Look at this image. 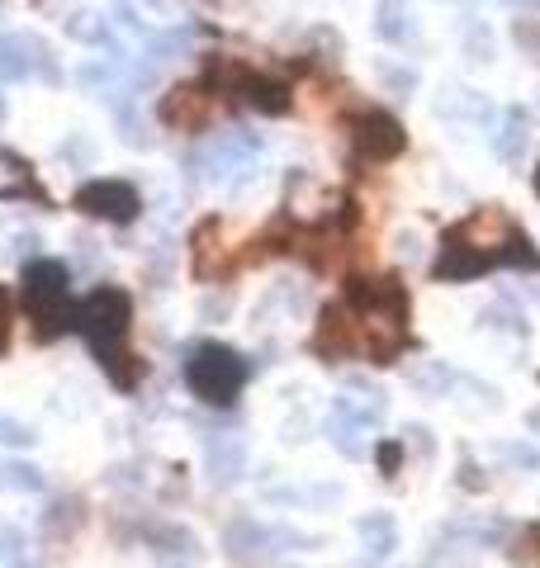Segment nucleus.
<instances>
[{
    "label": "nucleus",
    "instance_id": "nucleus-10",
    "mask_svg": "<svg viewBox=\"0 0 540 568\" xmlns=\"http://www.w3.org/2000/svg\"><path fill=\"white\" fill-rule=\"evenodd\" d=\"M436 114H446V119L494 124V105H488L484 95H475V91H442V99H436Z\"/></svg>",
    "mask_w": 540,
    "mask_h": 568
},
{
    "label": "nucleus",
    "instance_id": "nucleus-4",
    "mask_svg": "<svg viewBox=\"0 0 540 568\" xmlns=\"http://www.w3.org/2000/svg\"><path fill=\"white\" fill-rule=\"evenodd\" d=\"M185 379H190V389L205 398V403H232L242 389V379H247V365L232 356L228 346H199L190 365H185Z\"/></svg>",
    "mask_w": 540,
    "mask_h": 568
},
{
    "label": "nucleus",
    "instance_id": "nucleus-21",
    "mask_svg": "<svg viewBox=\"0 0 540 568\" xmlns=\"http://www.w3.org/2000/svg\"><path fill=\"white\" fill-rule=\"evenodd\" d=\"M417 252H422L417 232H403V238H398V256H408V261H417Z\"/></svg>",
    "mask_w": 540,
    "mask_h": 568
},
{
    "label": "nucleus",
    "instance_id": "nucleus-1",
    "mask_svg": "<svg viewBox=\"0 0 540 568\" xmlns=\"http://www.w3.org/2000/svg\"><path fill=\"white\" fill-rule=\"evenodd\" d=\"M488 265H527V271H540V256L531 252V242L512 228V219L498 204L469 213L460 228L446 232L436 280H469L488 271Z\"/></svg>",
    "mask_w": 540,
    "mask_h": 568
},
{
    "label": "nucleus",
    "instance_id": "nucleus-2",
    "mask_svg": "<svg viewBox=\"0 0 540 568\" xmlns=\"http://www.w3.org/2000/svg\"><path fill=\"white\" fill-rule=\"evenodd\" d=\"M128 317H133V304H128L124 290H95L86 304L76 308V327L86 332V341L100 350V365H105L110 375H120V360H128L120 350Z\"/></svg>",
    "mask_w": 540,
    "mask_h": 568
},
{
    "label": "nucleus",
    "instance_id": "nucleus-15",
    "mask_svg": "<svg viewBox=\"0 0 540 568\" xmlns=\"http://www.w3.org/2000/svg\"><path fill=\"white\" fill-rule=\"evenodd\" d=\"M238 474H242V445H238V441H228L224 450L214 445V478H218V483H232Z\"/></svg>",
    "mask_w": 540,
    "mask_h": 568
},
{
    "label": "nucleus",
    "instance_id": "nucleus-7",
    "mask_svg": "<svg viewBox=\"0 0 540 568\" xmlns=\"http://www.w3.org/2000/svg\"><path fill=\"white\" fill-rule=\"evenodd\" d=\"M33 66H43V72L58 76V66L48 62V48H43L39 39H29V33L0 39V81H24Z\"/></svg>",
    "mask_w": 540,
    "mask_h": 568
},
{
    "label": "nucleus",
    "instance_id": "nucleus-24",
    "mask_svg": "<svg viewBox=\"0 0 540 568\" xmlns=\"http://www.w3.org/2000/svg\"><path fill=\"white\" fill-rule=\"evenodd\" d=\"M508 6H521V10H540V0H508Z\"/></svg>",
    "mask_w": 540,
    "mask_h": 568
},
{
    "label": "nucleus",
    "instance_id": "nucleus-5",
    "mask_svg": "<svg viewBox=\"0 0 540 568\" xmlns=\"http://www.w3.org/2000/svg\"><path fill=\"white\" fill-rule=\"evenodd\" d=\"M356 157L361 161H394L403 152V143H408V133H403V124L394 119V114H384V109H370L356 119Z\"/></svg>",
    "mask_w": 540,
    "mask_h": 568
},
{
    "label": "nucleus",
    "instance_id": "nucleus-23",
    "mask_svg": "<svg viewBox=\"0 0 540 568\" xmlns=\"http://www.w3.org/2000/svg\"><path fill=\"white\" fill-rule=\"evenodd\" d=\"M6 332H10V294L0 290V350H6Z\"/></svg>",
    "mask_w": 540,
    "mask_h": 568
},
{
    "label": "nucleus",
    "instance_id": "nucleus-22",
    "mask_svg": "<svg viewBox=\"0 0 540 568\" xmlns=\"http://www.w3.org/2000/svg\"><path fill=\"white\" fill-rule=\"evenodd\" d=\"M517 43H527L531 53H536V62H540V33L536 29H527V24H517Z\"/></svg>",
    "mask_w": 540,
    "mask_h": 568
},
{
    "label": "nucleus",
    "instance_id": "nucleus-20",
    "mask_svg": "<svg viewBox=\"0 0 540 568\" xmlns=\"http://www.w3.org/2000/svg\"><path fill=\"white\" fill-rule=\"evenodd\" d=\"M114 14H120V24H128V29H143V14L128 6V0H120V6H114Z\"/></svg>",
    "mask_w": 540,
    "mask_h": 568
},
{
    "label": "nucleus",
    "instance_id": "nucleus-25",
    "mask_svg": "<svg viewBox=\"0 0 540 568\" xmlns=\"http://www.w3.org/2000/svg\"><path fill=\"white\" fill-rule=\"evenodd\" d=\"M536 194H540V171H536Z\"/></svg>",
    "mask_w": 540,
    "mask_h": 568
},
{
    "label": "nucleus",
    "instance_id": "nucleus-14",
    "mask_svg": "<svg viewBox=\"0 0 540 568\" xmlns=\"http://www.w3.org/2000/svg\"><path fill=\"white\" fill-rule=\"evenodd\" d=\"M361 530H365V540H370V559H390V549L398 545L390 516H370V522H361Z\"/></svg>",
    "mask_w": 540,
    "mask_h": 568
},
{
    "label": "nucleus",
    "instance_id": "nucleus-19",
    "mask_svg": "<svg viewBox=\"0 0 540 568\" xmlns=\"http://www.w3.org/2000/svg\"><path fill=\"white\" fill-rule=\"evenodd\" d=\"M398 460H403V445H398V441H390V445L380 450V464H384V474H394V470H398Z\"/></svg>",
    "mask_w": 540,
    "mask_h": 568
},
{
    "label": "nucleus",
    "instance_id": "nucleus-3",
    "mask_svg": "<svg viewBox=\"0 0 540 568\" xmlns=\"http://www.w3.org/2000/svg\"><path fill=\"white\" fill-rule=\"evenodd\" d=\"M24 308L39 323V337H58L66 323H76V308H66V265L58 261L24 265Z\"/></svg>",
    "mask_w": 540,
    "mask_h": 568
},
{
    "label": "nucleus",
    "instance_id": "nucleus-9",
    "mask_svg": "<svg viewBox=\"0 0 540 568\" xmlns=\"http://www.w3.org/2000/svg\"><path fill=\"white\" fill-rule=\"evenodd\" d=\"M375 33H380L384 43H394V48L413 43V39H417V14H413L408 0H380V10H375Z\"/></svg>",
    "mask_w": 540,
    "mask_h": 568
},
{
    "label": "nucleus",
    "instance_id": "nucleus-17",
    "mask_svg": "<svg viewBox=\"0 0 540 568\" xmlns=\"http://www.w3.org/2000/svg\"><path fill=\"white\" fill-rule=\"evenodd\" d=\"M380 76H384V86L398 91V95L417 91V72H413V66H390V62H384V66H380Z\"/></svg>",
    "mask_w": 540,
    "mask_h": 568
},
{
    "label": "nucleus",
    "instance_id": "nucleus-12",
    "mask_svg": "<svg viewBox=\"0 0 540 568\" xmlns=\"http://www.w3.org/2000/svg\"><path fill=\"white\" fill-rule=\"evenodd\" d=\"M242 91H247V105H257L261 114H284L290 109V91H284L280 81H270V76H247Z\"/></svg>",
    "mask_w": 540,
    "mask_h": 568
},
{
    "label": "nucleus",
    "instance_id": "nucleus-13",
    "mask_svg": "<svg viewBox=\"0 0 540 568\" xmlns=\"http://www.w3.org/2000/svg\"><path fill=\"white\" fill-rule=\"evenodd\" d=\"M66 33L81 43H110V24L100 20L95 10H72V20H66Z\"/></svg>",
    "mask_w": 540,
    "mask_h": 568
},
{
    "label": "nucleus",
    "instance_id": "nucleus-16",
    "mask_svg": "<svg viewBox=\"0 0 540 568\" xmlns=\"http://www.w3.org/2000/svg\"><path fill=\"white\" fill-rule=\"evenodd\" d=\"M190 48V33H162V39H152V62H172L176 53H185Z\"/></svg>",
    "mask_w": 540,
    "mask_h": 568
},
{
    "label": "nucleus",
    "instance_id": "nucleus-18",
    "mask_svg": "<svg viewBox=\"0 0 540 568\" xmlns=\"http://www.w3.org/2000/svg\"><path fill=\"white\" fill-rule=\"evenodd\" d=\"M494 57V39H488V33H469V62H488Z\"/></svg>",
    "mask_w": 540,
    "mask_h": 568
},
{
    "label": "nucleus",
    "instance_id": "nucleus-8",
    "mask_svg": "<svg viewBox=\"0 0 540 568\" xmlns=\"http://www.w3.org/2000/svg\"><path fill=\"white\" fill-rule=\"evenodd\" d=\"M162 119L172 128H199L209 119V95L199 86H176L172 95L162 99Z\"/></svg>",
    "mask_w": 540,
    "mask_h": 568
},
{
    "label": "nucleus",
    "instance_id": "nucleus-6",
    "mask_svg": "<svg viewBox=\"0 0 540 568\" xmlns=\"http://www.w3.org/2000/svg\"><path fill=\"white\" fill-rule=\"evenodd\" d=\"M76 204L91 213V219H110V223H128L138 219V190L124 186V180H91V186H81Z\"/></svg>",
    "mask_w": 540,
    "mask_h": 568
},
{
    "label": "nucleus",
    "instance_id": "nucleus-11",
    "mask_svg": "<svg viewBox=\"0 0 540 568\" xmlns=\"http://www.w3.org/2000/svg\"><path fill=\"white\" fill-rule=\"evenodd\" d=\"M494 152L508 161V166L521 161V152H527V114H521V109H512L508 119L498 124V133H494Z\"/></svg>",
    "mask_w": 540,
    "mask_h": 568
}]
</instances>
